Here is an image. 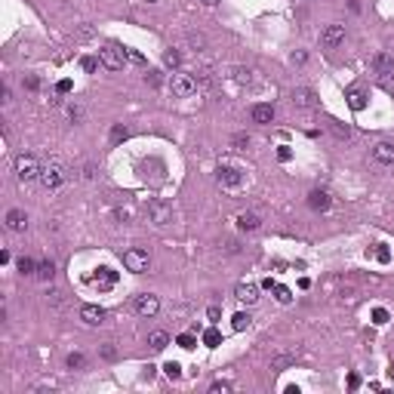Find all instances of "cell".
<instances>
[{
    "instance_id": "1",
    "label": "cell",
    "mask_w": 394,
    "mask_h": 394,
    "mask_svg": "<svg viewBox=\"0 0 394 394\" xmlns=\"http://www.w3.org/2000/svg\"><path fill=\"white\" fill-rule=\"evenodd\" d=\"M370 68H373V74H376L379 87L388 90V93H394V56L385 53V50H379V53L370 59Z\"/></svg>"
},
{
    "instance_id": "2",
    "label": "cell",
    "mask_w": 394,
    "mask_h": 394,
    "mask_svg": "<svg viewBox=\"0 0 394 394\" xmlns=\"http://www.w3.org/2000/svg\"><path fill=\"white\" fill-rule=\"evenodd\" d=\"M41 161H37L34 154H19L16 157V179L25 185V182H34V179H41Z\"/></svg>"
},
{
    "instance_id": "3",
    "label": "cell",
    "mask_w": 394,
    "mask_h": 394,
    "mask_svg": "<svg viewBox=\"0 0 394 394\" xmlns=\"http://www.w3.org/2000/svg\"><path fill=\"white\" fill-rule=\"evenodd\" d=\"M216 182H219V188L222 191H241L244 188V173L238 170V167H228V164H222L219 170H216Z\"/></svg>"
},
{
    "instance_id": "4",
    "label": "cell",
    "mask_w": 394,
    "mask_h": 394,
    "mask_svg": "<svg viewBox=\"0 0 394 394\" xmlns=\"http://www.w3.org/2000/svg\"><path fill=\"white\" fill-rule=\"evenodd\" d=\"M170 93L179 96V99H185V96L197 93V81H194L191 74H185V71H173L170 74Z\"/></svg>"
},
{
    "instance_id": "5",
    "label": "cell",
    "mask_w": 394,
    "mask_h": 394,
    "mask_svg": "<svg viewBox=\"0 0 394 394\" xmlns=\"http://www.w3.org/2000/svg\"><path fill=\"white\" fill-rule=\"evenodd\" d=\"M148 265H151L148 250L133 247V250H127V253H124V268H127V271H133V274H145V271H148Z\"/></svg>"
},
{
    "instance_id": "6",
    "label": "cell",
    "mask_w": 394,
    "mask_h": 394,
    "mask_svg": "<svg viewBox=\"0 0 394 394\" xmlns=\"http://www.w3.org/2000/svg\"><path fill=\"white\" fill-rule=\"evenodd\" d=\"M99 62L108 68V71H124V65H127V53L121 50V47H102L99 50Z\"/></svg>"
},
{
    "instance_id": "7",
    "label": "cell",
    "mask_w": 394,
    "mask_h": 394,
    "mask_svg": "<svg viewBox=\"0 0 394 394\" xmlns=\"http://www.w3.org/2000/svg\"><path fill=\"white\" fill-rule=\"evenodd\" d=\"M148 219L154 225H167L173 219V207L167 201H148Z\"/></svg>"
},
{
    "instance_id": "8",
    "label": "cell",
    "mask_w": 394,
    "mask_h": 394,
    "mask_svg": "<svg viewBox=\"0 0 394 394\" xmlns=\"http://www.w3.org/2000/svg\"><path fill=\"white\" fill-rule=\"evenodd\" d=\"M62 179H65V173H62L59 164H47V167L41 170V185H44L47 191H56V188L62 185Z\"/></svg>"
},
{
    "instance_id": "9",
    "label": "cell",
    "mask_w": 394,
    "mask_h": 394,
    "mask_svg": "<svg viewBox=\"0 0 394 394\" xmlns=\"http://www.w3.org/2000/svg\"><path fill=\"white\" fill-rule=\"evenodd\" d=\"M342 41H345V25H327V28L321 31V44H324L327 50H336Z\"/></svg>"
},
{
    "instance_id": "10",
    "label": "cell",
    "mask_w": 394,
    "mask_h": 394,
    "mask_svg": "<svg viewBox=\"0 0 394 394\" xmlns=\"http://www.w3.org/2000/svg\"><path fill=\"white\" fill-rule=\"evenodd\" d=\"M136 311H139V318H154V314L161 311V302H157V296H151V293H142L136 299Z\"/></svg>"
},
{
    "instance_id": "11",
    "label": "cell",
    "mask_w": 394,
    "mask_h": 394,
    "mask_svg": "<svg viewBox=\"0 0 394 394\" xmlns=\"http://www.w3.org/2000/svg\"><path fill=\"white\" fill-rule=\"evenodd\" d=\"M234 299L244 302V305H256V302H259V287L250 284V281H244V284L234 287Z\"/></svg>"
},
{
    "instance_id": "12",
    "label": "cell",
    "mask_w": 394,
    "mask_h": 394,
    "mask_svg": "<svg viewBox=\"0 0 394 394\" xmlns=\"http://www.w3.org/2000/svg\"><path fill=\"white\" fill-rule=\"evenodd\" d=\"M308 207H311L314 213H327V210L333 207V201H330V194H327V191H321V188H314V191L308 194Z\"/></svg>"
},
{
    "instance_id": "13",
    "label": "cell",
    "mask_w": 394,
    "mask_h": 394,
    "mask_svg": "<svg viewBox=\"0 0 394 394\" xmlns=\"http://www.w3.org/2000/svg\"><path fill=\"white\" fill-rule=\"evenodd\" d=\"M81 321L90 324V327L105 324V308H102V305H84V308H81Z\"/></svg>"
},
{
    "instance_id": "14",
    "label": "cell",
    "mask_w": 394,
    "mask_h": 394,
    "mask_svg": "<svg viewBox=\"0 0 394 394\" xmlns=\"http://www.w3.org/2000/svg\"><path fill=\"white\" fill-rule=\"evenodd\" d=\"M373 161L382 164V167H394V145L391 142H379L373 148Z\"/></svg>"
},
{
    "instance_id": "15",
    "label": "cell",
    "mask_w": 394,
    "mask_h": 394,
    "mask_svg": "<svg viewBox=\"0 0 394 394\" xmlns=\"http://www.w3.org/2000/svg\"><path fill=\"white\" fill-rule=\"evenodd\" d=\"M293 105H299V108H318V96H314V90H308V87H296L293 90Z\"/></svg>"
},
{
    "instance_id": "16",
    "label": "cell",
    "mask_w": 394,
    "mask_h": 394,
    "mask_svg": "<svg viewBox=\"0 0 394 394\" xmlns=\"http://www.w3.org/2000/svg\"><path fill=\"white\" fill-rule=\"evenodd\" d=\"M250 117H253V124H271L274 121V108L271 105H253V111H250Z\"/></svg>"
},
{
    "instance_id": "17",
    "label": "cell",
    "mask_w": 394,
    "mask_h": 394,
    "mask_svg": "<svg viewBox=\"0 0 394 394\" xmlns=\"http://www.w3.org/2000/svg\"><path fill=\"white\" fill-rule=\"evenodd\" d=\"M7 228L16 231V234L25 231V228H28V216H25L22 210H10V213H7Z\"/></svg>"
},
{
    "instance_id": "18",
    "label": "cell",
    "mask_w": 394,
    "mask_h": 394,
    "mask_svg": "<svg viewBox=\"0 0 394 394\" xmlns=\"http://www.w3.org/2000/svg\"><path fill=\"white\" fill-rule=\"evenodd\" d=\"M345 99H348V105H351L354 111H364V108H367V93H364L361 87H351V90L345 93Z\"/></svg>"
},
{
    "instance_id": "19",
    "label": "cell",
    "mask_w": 394,
    "mask_h": 394,
    "mask_svg": "<svg viewBox=\"0 0 394 394\" xmlns=\"http://www.w3.org/2000/svg\"><path fill=\"white\" fill-rule=\"evenodd\" d=\"M96 284H99V290H111V287L117 284V271H111V268H99Z\"/></svg>"
},
{
    "instance_id": "20",
    "label": "cell",
    "mask_w": 394,
    "mask_h": 394,
    "mask_svg": "<svg viewBox=\"0 0 394 394\" xmlns=\"http://www.w3.org/2000/svg\"><path fill=\"white\" fill-rule=\"evenodd\" d=\"M259 225H262V219H259L256 213H241V216H238V228H241V231H256Z\"/></svg>"
},
{
    "instance_id": "21",
    "label": "cell",
    "mask_w": 394,
    "mask_h": 394,
    "mask_svg": "<svg viewBox=\"0 0 394 394\" xmlns=\"http://www.w3.org/2000/svg\"><path fill=\"white\" fill-rule=\"evenodd\" d=\"M148 345H151L154 351H164V348L170 345V336H167L164 330H157V333H151V336H148Z\"/></svg>"
},
{
    "instance_id": "22",
    "label": "cell",
    "mask_w": 394,
    "mask_h": 394,
    "mask_svg": "<svg viewBox=\"0 0 394 394\" xmlns=\"http://www.w3.org/2000/svg\"><path fill=\"white\" fill-rule=\"evenodd\" d=\"M250 324H253V318H250L247 311H238V314H234V318H231V327L238 330V333H244V330H247Z\"/></svg>"
},
{
    "instance_id": "23",
    "label": "cell",
    "mask_w": 394,
    "mask_h": 394,
    "mask_svg": "<svg viewBox=\"0 0 394 394\" xmlns=\"http://www.w3.org/2000/svg\"><path fill=\"white\" fill-rule=\"evenodd\" d=\"M130 139V130L124 127V124H114L111 127V145H121V142H127Z\"/></svg>"
},
{
    "instance_id": "24",
    "label": "cell",
    "mask_w": 394,
    "mask_h": 394,
    "mask_svg": "<svg viewBox=\"0 0 394 394\" xmlns=\"http://www.w3.org/2000/svg\"><path fill=\"white\" fill-rule=\"evenodd\" d=\"M204 345H207V348H219V345H222V333H219L216 327L204 330Z\"/></svg>"
},
{
    "instance_id": "25",
    "label": "cell",
    "mask_w": 394,
    "mask_h": 394,
    "mask_svg": "<svg viewBox=\"0 0 394 394\" xmlns=\"http://www.w3.org/2000/svg\"><path fill=\"white\" fill-rule=\"evenodd\" d=\"M53 274H56V265H53V262H37V274H34V278L53 281Z\"/></svg>"
},
{
    "instance_id": "26",
    "label": "cell",
    "mask_w": 394,
    "mask_h": 394,
    "mask_svg": "<svg viewBox=\"0 0 394 394\" xmlns=\"http://www.w3.org/2000/svg\"><path fill=\"white\" fill-rule=\"evenodd\" d=\"M16 268H19V274H37V262H34L31 256H22V259L16 262Z\"/></svg>"
},
{
    "instance_id": "27",
    "label": "cell",
    "mask_w": 394,
    "mask_h": 394,
    "mask_svg": "<svg viewBox=\"0 0 394 394\" xmlns=\"http://www.w3.org/2000/svg\"><path fill=\"white\" fill-rule=\"evenodd\" d=\"M65 367H68V370H84V367H87V358H84L81 351H74V354H68Z\"/></svg>"
},
{
    "instance_id": "28",
    "label": "cell",
    "mask_w": 394,
    "mask_h": 394,
    "mask_svg": "<svg viewBox=\"0 0 394 394\" xmlns=\"http://www.w3.org/2000/svg\"><path fill=\"white\" fill-rule=\"evenodd\" d=\"M373 256H376V259H379L382 265H388V262H391V250H388L385 244H376V250H373Z\"/></svg>"
},
{
    "instance_id": "29",
    "label": "cell",
    "mask_w": 394,
    "mask_h": 394,
    "mask_svg": "<svg viewBox=\"0 0 394 394\" xmlns=\"http://www.w3.org/2000/svg\"><path fill=\"white\" fill-rule=\"evenodd\" d=\"M271 293H274V296H278V302H284V305H290V302H293V293H290L287 287H281V284H278V287H274Z\"/></svg>"
},
{
    "instance_id": "30",
    "label": "cell",
    "mask_w": 394,
    "mask_h": 394,
    "mask_svg": "<svg viewBox=\"0 0 394 394\" xmlns=\"http://www.w3.org/2000/svg\"><path fill=\"white\" fill-rule=\"evenodd\" d=\"M176 345H179V348H185V351H191V348H194V345H197V339H194V336H191V333H182V336H179V339H176Z\"/></svg>"
},
{
    "instance_id": "31",
    "label": "cell",
    "mask_w": 394,
    "mask_h": 394,
    "mask_svg": "<svg viewBox=\"0 0 394 394\" xmlns=\"http://www.w3.org/2000/svg\"><path fill=\"white\" fill-rule=\"evenodd\" d=\"M164 62H167L170 68H179V62H182V56H179V50H167V53H164Z\"/></svg>"
},
{
    "instance_id": "32",
    "label": "cell",
    "mask_w": 394,
    "mask_h": 394,
    "mask_svg": "<svg viewBox=\"0 0 394 394\" xmlns=\"http://www.w3.org/2000/svg\"><path fill=\"white\" fill-rule=\"evenodd\" d=\"M164 370H167V376H170V379H182V364L170 361V364H164Z\"/></svg>"
},
{
    "instance_id": "33",
    "label": "cell",
    "mask_w": 394,
    "mask_h": 394,
    "mask_svg": "<svg viewBox=\"0 0 394 394\" xmlns=\"http://www.w3.org/2000/svg\"><path fill=\"white\" fill-rule=\"evenodd\" d=\"M373 324H376V327H385V324H388V311H385V308H373Z\"/></svg>"
},
{
    "instance_id": "34",
    "label": "cell",
    "mask_w": 394,
    "mask_h": 394,
    "mask_svg": "<svg viewBox=\"0 0 394 394\" xmlns=\"http://www.w3.org/2000/svg\"><path fill=\"white\" fill-rule=\"evenodd\" d=\"M124 53H127V59H130L133 65H145V56H142V53H136V50H130V47H124Z\"/></svg>"
},
{
    "instance_id": "35",
    "label": "cell",
    "mask_w": 394,
    "mask_h": 394,
    "mask_svg": "<svg viewBox=\"0 0 394 394\" xmlns=\"http://www.w3.org/2000/svg\"><path fill=\"white\" fill-rule=\"evenodd\" d=\"M81 65H84V71H87V74H93V71L99 68V59H93V56H84V59H81Z\"/></svg>"
},
{
    "instance_id": "36",
    "label": "cell",
    "mask_w": 394,
    "mask_h": 394,
    "mask_svg": "<svg viewBox=\"0 0 394 394\" xmlns=\"http://www.w3.org/2000/svg\"><path fill=\"white\" fill-rule=\"evenodd\" d=\"M231 391V382H213L210 385V394H228Z\"/></svg>"
},
{
    "instance_id": "37",
    "label": "cell",
    "mask_w": 394,
    "mask_h": 394,
    "mask_svg": "<svg viewBox=\"0 0 394 394\" xmlns=\"http://www.w3.org/2000/svg\"><path fill=\"white\" fill-rule=\"evenodd\" d=\"M145 84L148 87H161V71H148L145 74Z\"/></svg>"
},
{
    "instance_id": "38",
    "label": "cell",
    "mask_w": 394,
    "mask_h": 394,
    "mask_svg": "<svg viewBox=\"0 0 394 394\" xmlns=\"http://www.w3.org/2000/svg\"><path fill=\"white\" fill-rule=\"evenodd\" d=\"M330 127H333V133H336L339 139H348V136H351V130H348V127H342V124H336V121H333Z\"/></svg>"
},
{
    "instance_id": "39",
    "label": "cell",
    "mask_w": 394,
    "mask_h": 394,
    "mask_svg": "<svg viewBox=\"0 0 394 394\" xmlns=\"http://www.w3.org/2000/svg\"><path fill=\"white\" fill-rule=\"evenodd\" d=\"M247 145H250V136H247V133H238V136H234V148H238V151L247 148Z\"/></svg>"
},
{
    "instance_id": "40",
    "label": "cell",
    "mask_w": 394,
    "mask_h": 394,
    "mask_svg": "<svg viewBox=\"0 0 394 394\" xmlns=\"http://www.w3.org/2000/svg\"><path fill=\"white\" fill-rule=\"evenodd\" d=\"M102 358H105V361H114V358H117V348H114L111 342H108V345L102 348Z\"/></svg>"
},
{
    "instance_id": "41",
    "label": "cell",
    "mask_w": 394,
    "mask_h": 394,
    "mask_svg": "<svg viewBox=\"0 0 394 394\" xmlns=\"http://www.w3.org/2000/svg\"><path fill=\"white\" fill-rule=\"evenodd\" d=\"M234 74H238V81H241V84H250V74H253V71H250V68H238Z\"/></svg>"
},
{
    "instance_id": "42",
    "label": "cell",
    "mask_w": 394,
    "mask_h": 394,
    "mask_svg": "<svg viewBox=\"0 0 394 394\" xmlns=\"http://www.w3.org/2000/svg\"><path fill=\"white\" fill-rule=\"evenodd\" d=\"M290 157H293V151H290L287 145H281V148H278V161H284V164H287Z\"/></svg>"
},
{
    "instance_id": "43",
    "label": "cell",
    "mask_w": 394,
    "mask_h": 394,
    "mask_svg": "<svg viewBox=\"0 0 394 394\" xmlns=\"http://www.w3.org/2000/svg\"><path fill=\"white\" fill-rule=\"evenodd\" d=\"M348 388H351V391H358V388H361V376H358V373H351V376H348Z\"/></svg>"
},
{
    "instance_id": "44",
    "label": "cell",
    "mask_w": 394,
    "mask_h": 394,
    "mask_svg": "<svg viewBox=\"0 0 394 394\" xmlns=\"http://www.w3.org/2000/svg\"><path fill=\"white\" fill-rule=\"evenodd\" d=\"M56 90L65 96V93H71V90H74V84H71V81H59V84H56Z\"/></svg>"
},
{
    "instance_id": "45",
    "label": "cell",
    "mask_w": 394,
    "mask_h": 394,
    "mask_svg": "<svg viewBox=\"0 0 394 394\" xmlns=\"http://www.w3.org/2000/svg\"><path fill=\"white\" fill-rule=\"evenodd\" d=\"M207 318H210V321H219V318H222V311H219L216 305H210V308H207Z\"/></svg>"
},
{
    "instance_id": "46",
    "label": "cell",
    "mask_w": 394,
    "mask_h": 394,
    "mask_svg": "<svg viewBox=\"0 0 394 394\" xmlns=\"http://www.w3.org/2000/svg\"><path fill=\"white\" fill-rule=\"evenodd\" d=\"M25 87H28V90H31V93H34V90H37V87H41V81H37V77H25Z\"/></svg>"
},
{
    "instance_id": "47",
    "label": "cell",
    "mask_w": 394,
    "mask_h": 394,
    "mask_svg": "<svg viewBox=\"0 0 394 394\" xmlns=\"http://www.w3.org/2000/svg\"><path fill=\"white\" fill-rule=\"evenodd\" d=\"M290 62H293V65H305V53H293Z\"/></svg>"
},
{
    "instance_id": "48",
    "label": "cell",
    "mask_w": 394,
    "mask_h": 394,
    "mask_svg": "<svg viewBox=\"0 0 394 394\" xmlns=\"http://www.w3.org/2000/svg\"><path fill=\"white\" fill-rule=\"evenodd\" d=\"M201 4H204V7H216V4H219V0H201Z\"/></svg>"
},
{
    "instance_id": "49",
    "label": "cell",
    "mask_w": 394,
    "mask_h": 394,
    "mask_svg": "<svg viewBox=\"0 0 394 394\" xmlns=\"http://www.w3.org/2000/svg\"><path fill=\"white\" fill-rule=\"evenodd\" d=\"M145 4H157V0H145Z\"/></svg>"
},
{
    "instance_id": "50",
    "label": "cell",
    "mask_w": 394,
    "mask_h": 394,
    "mask_svg": "<svg viewBox=\"0 0 394 394\" xmlns=\"http://www.w3.org/2000/svg\"><path fill=\"white\" fill-rule=\"evenodd\" d=\"M391 379H394V370H391Z\"/></svg>"
}]
</instances>
